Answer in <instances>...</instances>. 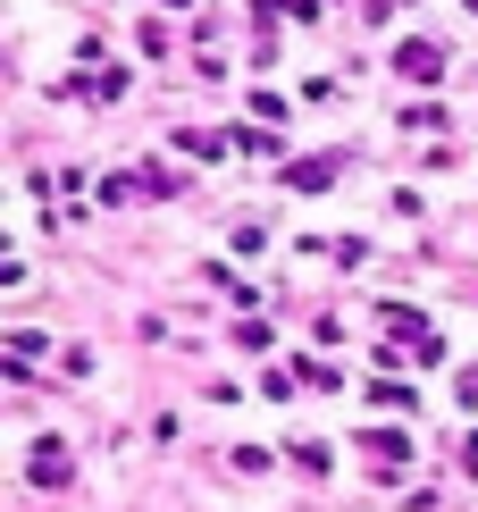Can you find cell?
<instances>
[{
  "instance_id": "5",
  "label": "cell",
  "mask_w": 478,
  "mask_h": 512,
  "mask_svg": "<svg viewBox=\"0 0 478 512\" xmlns=\"http://www.w3.org/2000/svg\"><path fill=\"white\" fill-rule=\"evenodd\" d=\"M470 9H478V0H470Z\"/></svg>"
},
{
  "instance_id": "1",
  "label": "cell",
  "mask_w": 478,
  "mask_h": 512,
  "mask_svg": "<svg viewBox=\"0 0 478 512\" xmlns=\"http://www.w3.org/2000/svg\"><path fill=\"white\" fill-rule=\"evenodd\" d=\"M395 68L428 84V76H445V51H437V42H403V51H395Z\"/></svg>"
},
{
  "instance_id": "4",
  "label": "cell",
  "mask_w": 478,
  "mask_h": 512,
  "mask_svg": "<svg viewBox=\"0 0 478 512\" xmlns=\"http://www.w3.org/2000/svg\"><path fill=\"white\" fill-rule=\"evenodd\" d=\"M328 177H336L328 160H302V168H286V185H311V194H319V185H328Z\"/></svg>"
},
{
  "instance_id": "2",
  "label": "cell",
  "mask_w": 478,
  "mask_h": 512,
  "mask_svg": "<svg viewBox=\"0 0 478 512\" xmlns=\"http://www.w3.org/2000/svg\"><path fill=\"white\" fill-rule=\"evenodd\" d=\"M34 479L59 487V479H68V454H59V445H34Z\"/></svg>"
},
{
  "instance_id": "3",
  "label": "cell",
  "mask_w": 478,
  "mask_h": 512,
  "mask_svg": "<svg viewBox=\"0 0 478 512\" xmlns=\"http://www.w3.org/2000/svg\"><path fill=\"white\" fill-rule=\"evenodd\" d=\"M177 152H193V160H219V135H202V126H185V135H177Z\"/></svg>"
}]
</instances>
